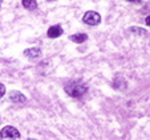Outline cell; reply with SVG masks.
<instances>
[{
  "label": "cell",
  "mask_w": 150,
  "mask_h": 140,
  "mask_svg": "<svg viewBox=\"0 0 150 140\" xmlns=\"http://www.w3.org/2000/svg\"><path fill=\"white\" fill-rule=\"evenodd\" d=\"M28 140H35V139H28Z\"/></svg>",
  "instance_id": "12"
},
{
  "label": "cell",
  "mask_w": 150,
  "mask_h": 140,
  "mask_svg": "<svg viewBox=\"0 0 150 140\" xmlns=\"http://www.w3.org/2000/svg\"><path fill=\"white\" fill-rule=\"evenodd\" d=\"M23 6L28 9H33L36 7V0H23Z\"/></svg>",
  "instance_id": "8"
},
{
  "label": "cell",
  "mask_w": 150,
  "mask_h": 140,
  "mask_svg": "<svg viewBox=\"0 0 150 140\" xmlns=\"http://www.w3.org/2000/svg\"><path fill=\"white\" fill-rule=\"evenodd\" d=\"M82 21H84L85 24H88V25H97V24H100V21H101V16L94 11H89L84 15Z\"/></svg>",
  "instance_id": "3"
},
{
  "label": "cell",
  "mask_w": 150,
  "mask_h": 140,
  "mask_svg": "<svg viewBox=\"0 0 150 140\" xmlns=\"http://www.w3.org/2000/svg\"><path fill=\"white\" fill-rule=\"evenodd\" d=\"M146 24L150 27V16H147V17H146Z\"/></svg>",
  "instance_id": "10"
},
{
  "label": "cell",
  "mask_w": 150,
  "mask_h": 140,
  "mask_svg": "<svg viewBox=\"0 0 150 140\" xmlns=\"http://www.w3.org/2000/svg\"><path fill=\"white\" fill-rule=\"evenodd\" d=\"M24 54H25L27 57H29V58H37V57H40L41 52L37 48H31V49H27V50L24 52Z\"/></svg>",
  "instance_id": "6"
},
{
  "label": "cell",
  "mask_w": 150,
  "mask_h": 140,
  "mask_svg": "<svg viewBox=\"0 0 150 140\" xmlns=\"http://www.w3.org/2000/svg\"><path fill=\"white\" fill-rule=\"evenodd\" d=\"M9 99H11L12 102H15V103H24V102H25V97L20 91H12L11 94H9Z\"/></svg>",
  "instance_id": "5"
},
{
  "label": "cell",
  "mask_w": 150,
  "mask_h": 140,
  "mask_svg": "<svg viewBox=\"0 0 150 140\" xmlns=\"http://www.w3.org/2000/svg\"><path fill=\"white\" fill-rule=\"evenodd\" d=\"M86 38H88V36H86L85 33H77V34H73V36H71V40H72V41H73V42H77V44L86 41Z\"/></svg>",
  "instance_id": "7"
},
{
  "label": "cell",
  "mask_w": 150,
  "mask_h": 140,
  "mask_svg": "<svg viewBox=\"0 0 150 140\" xmlns=\"http://www.w3.org/2000/svg\"><path fill=\"white\" fill-rule=\"evenodd\" d=\"M127 1H132V3H139V1H142V0H127Z\"/></svg>",
  "instance_id": "11"
},
{
  "label": "cell",
  "mask_w": 150,
  "mask_h": 140,
  "mask_svg": "<svg viewBox=\"0 0 150 140\" xmlns=\"http://www.w3.org/2000/svg\"><path fill=\"white\" fill-rule=\"evenodd\" d=\"M0 137H1V140H19L20 132L15 127L7 126L0 131Z\"/></svg>",
  "instance_id": "2"
},
{
  "label": "cell",
  "mask_w": 150,
  "mask_h": 140,
  "mask_svg": "<svg viewBox=\"0 0 150 140\" xmlns=\"http://www.w3.org/2000/svg\"><path fill=\"white\" fill-rule=\"evenodd\" d=\"M4 94H6V86L0 83V98H1V97H3Z\"/></svg>",
  "instance_id": "9"
},
{
  "label": "cell",
  "mask_w": 150,
  "mask_h": 140,
  "mask_svg": "<svg viewBox=\"0 0 150 140\" xmlns=\"http://www.w3.org/2000/svg\"><path fill=\"white\" fill-rule=\"evenodd\" d=\"M86 90H88L86 85L81 81H72L65 86L67 94H69L71 97H74V98L82 97L85 92H86Z\"/></svg>",
  "instance_id": "1"
},
{
  "label": "cell",
  "mask_w": 150,
  "mask_h": 140,
  "mask_svg": "<svg viewBox=\"0 0 150 140\" xmlns=\"http://www.w3.org/2000/svg\"><path fill=\"white\" fill-rule=\"evenodd\" d=\"M62 34V28L60 25H53L48 29V37L49 38H56V37Z\"/></svg>",
  "instance_id": "4"
}]
</instances>
